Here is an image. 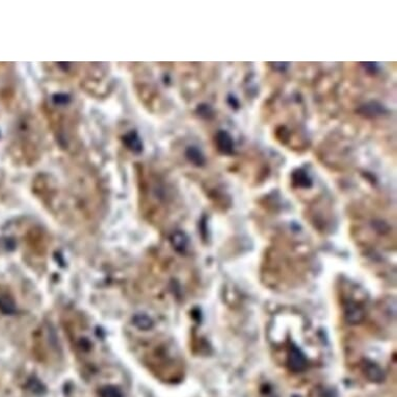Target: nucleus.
<instances>
[{"instance_id": "13", "label": "nucleus", "mask_w": 397, "mask_h": 397, "mask_svg": "<svg viewBox=\"0 0 397 397\" xmlns=\"http://www.w3.org/2000/svg\"><path fill=\"white\" fill-rule=\"evenodd\" d=\"M133 324L139 331L146 332V331H149L150 329H152V326H153V321H152V319L150 317H148L147 315L139 314L133 318Z\"/></svg>"}, {"instance_id": "12", "label": "nucleus", "mask_w": 397, "mask_h": 397, "mask_svg": "<svg viewBox=\"0 0 397 397\" xmlns=\"http://www.w3.org/2000/svg\"><path fill=\"white\" fill-rule=\"evenodd\" d=\"M98 395L100 397H123V392L116 386L107 384L99 388Z\"/></svg>"}, {"instance_id": "2", "label": "nucleus", "mask_w": 397, "mask_h": 397, "mask_svg": "<svg viewBox=\"0 0 397 397\" xmlns=\"http://www.w3.org/2000/svg\"><path fill=\"white\" fill-rule=\"evenodd\" d=\"M135 347L143 363L152 372L157 373L159 377L165 373L166 368L167 370L170 369L175 362L168 346L164 343L139 341Z\"/></svg>"}, {"instance_id": "5", "label": "nucleus", "mask_w": 397, "mask_h": 397, "mask_svg": "<svg viewBox=\"0 0 397 397\" xmlns=\"http://www.w3.org/2000/svg\"><path fill=\"white\" fill-rule=\"evenodd\" d=\"M216 145L223 154L231 155L234 152V142L232 136L224 130H220L216 135Z\"/></svg>"}, {"instance_id": "8", "label": "nucleus", "mask_w": 397, "mask_h": 397, "mask_svg": "<svg viewBox=\"0 0 397 397\" xmlns=\"http://www.w3.org/2000/svg\"><path fill=\"white\" fill-rule=\"evenodd\" d=\"M0 312L5 315H14L17 313V305L13 297L8 294H0Z\"/></svg>"}, {"instance_id": "14", "label": "nucleus", "mask_w": 397, "mask_h": 397, "mask_svg": "<svg viewBox=\"0 0 397 397\" xmlns=\"http://www.w3.org/2000/svg\"><path fill=\"white\" fill-rule=\"evenodd\" d=\"M125 142L127 146L134 152H139L142 150V144L138 137L134 133H130L125 137Z\"/></svg>"}, {"instance_id": "16", "label": "nucleus", "mask_w": 397, "mask_h": 397, "mask_svg": "<svg viewBox=\"0 0 397 397\" xmlns=\"http://www.w3.org/2000/svg\"><path fill=\"white\" fill-rule=\"evenodd\" d=\"M285 133H288V130H286L285 127H280L278 129V136L281 142H287L289 138V135H285Z\"/></svg>"}, {"instance_id": "7", "label": "nucleus", "mask_w": 397, "mask_h": 397, "mask_svg": "<svg viewBox=\"0 0 397 397\" xmlns=\"http://www.w3.org/2000/svg\"><path fill=\"white\" fill-rule=\"evenodd\" d=\"M292 183L295 188H300V189H309L312 186V180L307 174L306 171H303L301 169H297L293 171L291 175Z\"/></svg>"}, {"instance_id": "1", "label": "nucleus", "mask_w": 397, "mask_h": 397, "mask_svg": "<svg viewBox=\"0 0 397 397\" xmlns=\"http://www.w3.org/2000/svg\"><path fill=\"white\" fill-rule=\"evenodd\" d=\"M62 321L71 349L83 372L88 376L97 373L101 367L103 353L100 339L88 321L75 310L65 311Z\"/></svg>"}, {"instance_id": "15", "label": "nucleus", "mask_w": 397, "mask_h": 397, "mask_svg": "<svg viewBox=\"0 0 397 397\" xmlns=\"http://www.w3.org/2000/svg\"><path fill=\"white\" fill-rule=\"evenodd\" d=\"M373 227L376 228L377 231H379V232H381V233H385V232H387L388 229H389V226H388L386 223H384V222H376V223L373 224Z\"/></svg>"}, {"instance_id": "10", "label": "nucleus", "mask_w": 397, "mask_h": 397, "mask_svg": "<svg viewBox=\"0 0 397 397\" xmlns=\"http://www.w3.org/2000/svg\"><path fill=\"white\" fill-rule=\"evenodd\" d=\"M385 111L384 107L379 104L378 102H369L367 104H364L358 109V112L361 113L364 116L367 118H373L377 115L382 114Z\"/></svg>"}, {"instance_id": "6", "label": "nucleus", "mask_w": 397, "mask_h": 397, "mask_svg": "<svg viewBox=\"0 0 397 397\" xmlns=\"http://www.w3.org/2000/svg\"><path fill=\"white\" fill-rule=\"evenodd\" d=\"M363 370H364L366 377H367L368 380H370L371 382L380 383L385 378L383 370L379 367V366L376 363H373L371 361H368V360L364 361V363H363Z\"/></svg>"}, {"instance_id": "9", "label": "nucleus", "mask_w": 397, "mask_h": 397, "mask_svg": "<svg viewBox=\"0 0 397 397\" xmlns=\"http://www.w3.org/2000/svg\"><path fill=\"white\" fill-rule=\"evenodd\" d=\"M171 243L177 252L184 253L188 249L189 239L184 233L178 231L173 233V235L171 236Z\"/></svg>"}, {"instance_id": "3", "label": "nucleus", "mask_w": 397, "mask_h": 397, "mask_svg": "<svg viewBox=\"0 0 397 397\" xmlns=\"http://www.w3.org/2000/svg\"><path fill=\"white\" fill-rule=\"evenodd\" d=\"M288 366L289 369L293 372H301L306 369L308 366V360L306 356H305L300 348L295 345H292L289 349Z\"/></svg>"}, {"instance_id": "4", "label": "nucleus", "mask_w": 397, "mask_h": 397, "mask_svg": "<svg viewBox=\"0 0 397 397\" xmlns=\"http://www.w3.org/2000/svg\"><path fill=\"white\" fill-rule=\"evenodd\" d=\"M345 320L351 324L360 323L365 317V311L359 303L355 301H348L344 307Z\"/></svg>"}, {"instance_id": "11", "label": "nucleus", "mask_w": 397, "mask_h": 397, "mask_svg": "<svg viewBox=\"0 0 397 397\" xmlns=\"http://www.w3.org/2000/svg\"><path fill=\"white\" fill-rule=\"evenodd\" d=\"M186 157L195 166L201 167V166H203L205 164V158H204L203 154L201 153V151L198 148H196V147H189L188 148V150H186Z\"/></svg>"}, {"instance_id": "17", "label": "nucleus", "mask_w": 397, "mask_h": 397, "mask_svg": "<svg viewBox=\"0 0 397 397\" xmlns=\"http://www.w3.org/2000/svg\"><path fill=\"white\" fill-rule=\"evenodd\" d=\"M229 103L232 105V107L234 106V107H237L238 106V101L236 100V98L235 97H229Z\"/></svg>"}]
</instances>
